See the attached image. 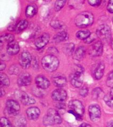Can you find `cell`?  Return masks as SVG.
<instances>
[{"instance_id": "cell-1", "label": "cell", "mask_w": 113, "mask_h": 127, "mask_svg": "<svg viewBox=\"0 0 113 127\" xmlns=\"http://www.w3.org/2000/svg\"><path fill=\"white\" fill-rule=\"evenodd\" d=\"M94 22V17L90 12H82L76 15L74 19V23L78 27L86 28L90 26Z\"/></svg>"}, {"instance_id": "cell-2", "label": "cell", "mask_w": 113, "mask_h": 127, "mask_svg": "<svg viewBox=\"0 0 113 127\" xmlns=\"http://www.w3.org/2000/svg\"><path fill=\"white\" fill-rule=\"evenodd\" d=\"M58 58L53 55L45 56L42 59V65L43 68L47 72H53L57 69L59 66Z\"/></svg>"}, {"instance_id": "cell-3", "label": "cell", "mask_w": 113, "mask_h": 127, "mask_svg": "<svg viewBox=\"0 0 113 127\" xmlns=\"http://www.w3.org/2000/svg\"><path fill=\"white\" fill-rule=\"evenodd\" d=\"M61 117L57 111L54 109H50L43 119V123L45 126H52L61 124Z\"/></svg>"}, {"instance_id": "cell-4", "label": "cell", "mask_w": 113, "mask_h": 127, "mask_svg": "<svg viewBox=\"0 0 113 127\" xmlns=\"http://www.w3.org/2000/svg\"><path fill=\"white\" fill-rule=\"evenodd\" d=\"M70 110L68 112L72 113L78 120H82V117L84 113V108L81 102L79 100H73L69 103Z\"/></svg>"}, {"instance_id": "cell-5", "label": "cell", "mask_w": 113, "mask_h": 127, "mask_svg": "<svg viewBox=\"0 0 113 127\" xmlns=\"http://www.w3.org/2000/svg\"><path fill=\"white\" fill-rule=\"evenodd\" d=\"M96 35L102 41L108 43L112 40L111 30L110 27L106 24L100 25L96 30Z\"/></svg>"}, {"instance_id": "cell-6", "label": "cell", "mask_w": 113, "mask_h": 127, "mask_svg": "<svg viewBox=\"0 0 113 127\" xmlns=\"http://www.w3.org/2000/svg\"><path fill=\"white\" fill-rule=\"evenodd\" d=\"M83 82V72L81 67H79L71 76V84L75 87H80Z\"/></svg>"}, {"instance_id": "cell-7", "label": "cell", "mask_w": 113, "mask_h": 127, "mask_svg": "<svg viewBox=\"0 0 113 127\" xmlns=\"http://www.w3.org/2000/svg\"><path fill=\"white\" fill-rule=\"evenodd\" d=\"M6 109L9 114L11 116H16L20 112V104L16 101L13 100H8L6 103Z\"/></svg>"}, {"instance_id": "cell-8", "label": "cell", "mask_w": 113, "mask_h": 127, "mask_svg": "<svg viewBox=\"0 0 113 127\" xmlns=\"http://www.w3.org/2000/svg\"><path fill=\"white\" fill-rule=\"evenodd\" d=\"M15 96L22 103L25 105H31L36 103L34 98L29 96L26 93L23 91H17L15 93Z\"/></svg>"}, {"instance_id": "cell-9", "label": "cell", "mask_w": 113, "mask_h": 127, "mask_svg": "<svg viewBox=\"0 0 113 127\" xmlns=\"http://www.w3.org/2000/svg\"><path fill=\"white\" fill-rule=\"evenodd\" d=\"M31 60V55L28 51H23L19 56V62L23 68H28L30 66Z\"/></svg>"}, {"instance_id": "cell-10", "label": "cell", "mask_w": 113, "mask_h": 127, "mask_svg": "<svg viewBox=\"0 0 113 127\" xmlns=\"http://www.w3.org/2000/svg\"><path fill=\"white\" fill-rule=\"evenodd\" d=\"M89 114L90 118L92 121H97L101 117L100 108L97 104H92L89 107Z\"/></svg>"}, {"instance_id": "cell-11", "label": "cell", "mask_w": 113, "mask_h": 127, "mask_svg": "<svg viewBox=\"0 0 113 127\" xmlns=\"http://www.w3.org/2000/svg\"><path fill=\"white\" fill-rule=\"evenodd\" d=\"M103 52V44L101 41L95 42L91 46L90 54L92 57H98L102 55Z\"/></svg>"}, {"instance_id": "cell-12", "label": "cell", "mask_w": 113, "mask_h": 127, "mask_svg": "<svg viewBox=\"0 0 113 127\" xmlns=\"http://www.w3.org/2000/svg\"><path fill=\"white\" fill-rule=\"evenodd\" d=\"M52 97L54 100L58 102H63L66 100L67 93L63 89H57L54 91L52 94Z\"/></svg>"}, {"instance_id": "cell-13", "label": "cell", "mask_w": 113, "mask_h": 127, "mask_svg": "<svg viewBox=\"0 0 113 127\" xmlns=\"http://www.w3.org/2000/svg\"><path fill=\"white\" fill-rule=\"evenodd\" d=\"M35 82L38 88L40 89H46L50 85L49 80L43 75H38L36 77Z\"/></svg>"}, {"instance_id": "cell-14", "label": "cell", "mask_w": 113, "mask_h": 127, "mask_svg": "<svg viewBox=\"0 0 113 127\" xmlns=\"http://www.w3.org/2000/svg\"><path fill=\"white\" fill-rule=\"evenodd\" d=\"M50 36L48 33H44L36 40L35 45L36 47L38 49L42 48L43 47L45 46L50 40Z\"/></svg>"}, {"instance_id": "cell-15", "label": "cell", "mask_w": 113, "mask_h": 127, "mask_svg": "<svg viewBox=\"0 0 113 127\" xmlns=\"http://www.w3.org/2000/svg\"><path fill=\"white\" fill-rule=\"evenodd\" d=\"M31 77L30 75L27 73H23L20 75L18 79V83L20 86H26L31 84Z\"/></svg>"}, {"instance_id": "cell-16", "label": "cell", "mask_w": 113, "mask_h": 127, "mask_svg": "<svg viewBox=\"0 0 113 127\" xmlns=\"http://www.w3.org/2000/svg\"><path fill=\"white\" fill-rule=\"evenodd\" d=\"M26 113L28 119L31 120H35L39 118L40 111L37 107H30L27 109Z\"/></svg>"}, {"instance_id": "cell-17", "label": "cell", "mask_w": 113, "mask_h": 127, "mask_svg": "<svg viewBox=\"0 0 113 127\" xmlns=\"http://www.w3.org/2000/svg\"><path fill=\"white\" fill-rule=\"evenodd\" d=\"M6 50L7 54L10 55H14L17 54L20 50L19 43L17 41H14L8 43L6 48Z\"/></svg>"}, {"instance_id": "cell-18", "label": "cell", "mask_w": 113, "mask_h": 127, "mask_svg": "<svg viewBox=\"0 0 113 127\" xmlns=\"http://www.w3.org/2000/svg\"><path fill=\"white\" fill-rule=\"evenodd\" d=\"M53 82L55 86L62 87L65 86L67 83L66 77L63 75H56L53 78Z\"/></svg>"}, {"instance_id": "cell-19", "label": "cell", "mask_w": 113, "mask_h": 127, "mask_svg": "<svg viewBox=\"0 0 113 127\" xmlns=\"http://www.w3.org/2000/svg\"><path fill=\"white\" fill-rule=\"evenodd\" d=\"M105 70V65L103 63H100L98 64L97 66L94 71V77L95 78L99 80L101 79L104 75Z\"/></svg>"}, {"instance_id": "cell-20", "label": "cell", "mask_w": 113, "mask_h": 127, "mask_svg": "<svg viewBox=\"0 0 113 127\" xmlns=\"http://www.w3.org/2000/svg\"><path fill=\"white\" fill-rule=\"evenodd\" d=\"M86 55V49L83 46L78 47L75 51L74 58L76 60L80 61Z\"/></svg>"}, {"instance_id": "cell-21", "label": "cell", "mask_w": 113, "mask_h": 127, "mask_svg": "<svg viewBox=\"0 0 113 127\" xmlns=\"http://www.w3.org/2000/svg\"><path fill=\"white\" fill-rule=\"evenodd\" d=\"M37 6L35 5H29L26 9V15L28 18H32L37 13Z\"/></svg>"}, {"instance_id": "cell-22", "label": "cell", "mask_w": 113, "mask_h": 127, "mask_svg": "<svg viewBox=\"0 0 113 127\" xmlns=\"http://www.w3.org/2000/svg\"><path fill=\"white\" fill-rule=\"evenodd\" d=\"M67 38V33L65 31H61L54 35L53 38L55 42H60L66 40Z\"/></svg>"}, {"instance_id": "cell-23", "label": "cell", "mask_w": 113, "mask_h": 127, "mask_svg": "<svg viewBox=\"0 0 113 127\" xmlns=\"http://www.w3.org/2000/svg\"><path fill=\"white\" fill-rule=\"evenodd\" d=\"M28 22L26 20H21L19 21V22L17 24V25L15 27V31L17 33H20L21 32V31L25 30V29L27 28V27H28Z\"/></svg>"}, {"instance_id": "cell-24", "label": "cell", "mask_w": 113, "mask_h": 127, "mask_svg": "<svg viewBox=\"0 0 113 127\" xmlns=\"http://www.w3.org/2000/svg\"><path fill=\"white\" fill-rule=\"evenodd\" d=\"M91 34V32L89 30H81L76 33V36L79 39L85 40L90 37Z\"/></svg>"}, {"instance_id": "cell-25", "label": "cell", "mask_w": 113, "mask_h": 127, "mask_svg": "<svg viewBox=\"0 0 113 127\" xmlns=\"http://www.w3.org/2000/svg\"><path fill=\"white\" fill-rule=\"evenodd\" d=\"M14 39V36L12 34L5 33L1 37V42H6L8 43L13 42Z\"/></svg>"}, {"instance_id": "cell-26", "label": "cell", "mask_w": 113, "mask_h": 127, "mask_svg": "<svg viewBox=\"0 0 113 127\" xmlns=\"http://www.w3.org/2000/svg\"><path fill=\"white\" fill-rule=\"evenodd\" d=\"M1 85L4 86H7L10 85V79L5 74L1 73Z\"/></svg>"}, {"instance_id": "cell-27", "label": "cell", "mask_w": 113, "mask_h": 127, "mask_svg": "<svg viewBox=\"0 0 113 127\" xmlns=\"http://www.w3.org/2000/svg\"><path fill=\"white\" fill-rule=\"evenodd\" d=\"M104 100L108 106L111 107V108L113 107V97L111 96L110 94L105 95L104 96Z\"/></svg>"}, {"instance_id": "cell-28", "label": "cell", "mask_w": 113, "mask_h": 127, "mask_svg": "<svg viewBox=\"0 0 113 127\" xmlns=\"http://www.w3.org/2000/svg\"><path fill=\"white\" fill-rule=\"evenodd\" d=\"M66 1H56L55 3V10L59 11L62 9L66 3Z\"/></svg>"}, {"instance_id": "cell-29", "label": "cell", "mask_w": 113, "mask_h": 127, "mask_svg": "<svg viewBox=\"0 0 113 127\" xmlns=\"http://www.w3.org/2000/svg\"><path fill=\"white\" fill-rule=\"evenodd\" d=\"M1 127H12L10 121L5 117H2L1 119Z\"/></svg>"}, {"instance_id": "cell-30", "label": "cell", "mask_w": 113, "mask_h": 127, "mask_svg": "<svg viewBox=\"0 0 113 127\" xmlns=\"http://www.w3.org/2000/svg\"><path fill=\"white\" fill-rule=\"evenodd\" d=\"M15 123L17 127H26V120L24 118H20Z\"/></svg>"}, {"instance_id": "cell-31", "label": "cell", "mask_w": 113, "mask_h": 127, "mask_svg": "<svg viewBox=\"0 0 113 127\" xmlns=\"http://www.w3.org/2000/svg\"><path fill=\"white\" fill-rule=\"evenodd\" d=\"M106 84L108 87H113V71H112L109 74L107 81Z\"/></svg>"}, {"instance_id": "cell-32", "label": "cell", "mask_w": 113, "mask_h": 127, "mask_svg": "<svg viewBox=\"0 0 113 127\" xmlns=\"http://www.w3.org/2000/svg\"><path fill=\"white\" fill-rule=\"evenodd\" d=\"M65 51L68 55H71L73 52L74 45L73 43H68L65 46Z\"/></svg>"}, {"instance_id": "cell-33", "label": "cell", "mask_w": 113, "mask_h": 127, "mask_svg": "<svg viewBox=\"0 0 113 127\" xmlns=\"http://www.w3.org/2000/svg\"><path fill=\"white\" fill-rule=\"evenodd\" d=\"M103 92L102 89L100 88H96L93 91H92V95H93L94 97L97 98L99 97V95Z\"/></svg>"}, {"instance_id": "cell-34", "label": "cell", "mask_w": 113, "mask_h": 127, "mask_svg": "<svg viewBox=\"0 0 113 127\" xmlns=\"http://www.w3.org/2000/svg\"><path fill=\"white\" fill-rule=\"evenodd\" d=\"M79 93H80V94L82 96H83V97L86 96L88 94V87L86 86H84L83 87H82L81 89H80V90L79 91Z\"/></svg>"}, {"instance_id": "cell-35", "label": "cell", "mask_w": 113, "mask_h": 127, "mask_svg": "<svg viewBox=\"0 0 113 127\" xmlns=\"http://www.w3.org/2000/svg\"><path fill=\"white\" fill-rule=\"evenodd\" d=\"M51 25L55 29L60 28L63 26L60 22H59V21H56V20L52 21V23H51Z\"/></svg>"}, {"instance_id": "cell-36", "label": "cell", "mask_w": 113, "mask_h": 127, "mask_svg": "<svg viewBox=\"0 0 113 127\" xmlns=\"http://www.w3.org/2000/svg\"><path fill=\"white\" fill-rule=\"evenodd\" d=\"M88 2L90 5L93 6H99L101 4V2H102V1H100V0H90V1H88Z\"/></svg>"}, {"instance_id": "cell-37", "label": "cell", "mask_w": 113, "mask_h": 127, "mask_svg": "<svg viewBox=\"0 0 113 127\" xmlns=\"http://www.w3.org/2000/svg\"><path fill=\"white\" fill-rule=\"evenodd\" d=\"M107 9L109 12L113 13V1H110L108 2Z\"/></svg>"}, {"instance_id": "cell-38", "label": "cell", "mask_w": 113, "mask_h": 127, "mask_svg": "<svg viewBox=\"0 0 113 127\" xmlns=\"http://www.w3.org/2000/svg\"><path fill=\"white\" fill-rule=\"evenodd\" d=\"M95 38L96 37H95L94 34L91 35H91H90V37L88 38L86 40H84V42H85V43H91L92 42H93L95 40Z\"/></svg>"}, {"instance_id": "cell-39", "label": "cell", "mask_w": 113, "mask_h": 127, "mask_svg": "<svg viewBox=\"0 0 113 127\" xmlns=\"http://www.w3.org/2000/svg\"><path fill=\"white\" fill-rule=\"evenodd\" d=\"M17 68V67H14V66H13V68H10V73L11 74H17L18 73V71L17 70H15V69H16Z\"/></svg>"}, {"instance_id": "cell-40", "label": "cell", "mask_w": 113, "mask_h": 127, "mask_svg": "<svg viewBox=\"0 0 113 127\" xmlns=\"http://www.w3.org/2000/svg\"><path fill=\"white\" fill-rule=\"evenodd\" d=\"M6 67V65L4 63H3L2 62L1 63V66H0V70L1 71H2Z\"/></svg>"}, {"instance_id": "cell-41", "label": "cell", "mask_w": 113, "mask_h": 127, "mask_svg": "<svg viewBox=\"0 0 113 127\" xmlns=\"http://www.w3.org/2000/svg\"><path fill=\"white\" fill-rule=\"evenodd\" d=\"M79 127H92L91 125L89 124H87V123H83Z\"/></svg>"}, {"instance_id": "cell-42", "label": "cell", "mask_w": 113, "mask_h": 127, "mask_svg": "<svg viewBox=\"0 0 113 127\" xmlns=\"http://www.w3.org/2000/svg\"><path fill=\"white\" fill-rule=\"evenodd\" d=\"M107 127H113V120H111L108 123Z\"/></svg>"}, {"instance_id": "cell-43", "label": "cell", "mask_w": 113, "mask_h": 127, "mask_svg": "<svg viewBox=\"0 0 113 127\" xmlns=\"http://www.w3.org/2000/svg\"><path fill=\"white\" fill-rule=\"evenodd\" d=\"M110 95L113 97V87H112L111 90V92H110Z\"/></svg>"}, {"instance_id": "cell-44", "label": "cell", "mask_w": 113, "mask_h": 127, "mask_svg": "<svg viewBox=\"0 0 113 127\" xmlns=\"http://www.w3.org/2000/svg\"><path fill=\"white\" fill-rule=\"evenodd\" d=\"M111 46H112V49H113V39L112 40V41H111Z\"/></svg>"}, {"instance_id": "cell-45", "label": "cell", "mask_w": 113, "mask_h": 127, "mask_svg": "<svg viewBox=\"0 0 113 127\" xmlns=\"http://www.w3.org/2000/svg\"><path fill=\"white\" fill-rule=\"evenodd\" d=\"M112 20H113V19H112Z\"/></svg>"}]
</instances>
